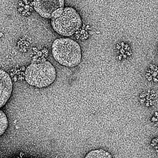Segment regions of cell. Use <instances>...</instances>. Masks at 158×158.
Masks as SVG:
<instances>
[{"instance_id":"obj_4","label":"cell","mask_w":158,"mask_h":158,"mask_svg":"<svg viewBox=\"0 0 158 158\" xmlns=\"http://www.w3.org/2000/svg\"><path fill=\"white\" fill-rule=\"evenodd\" d=\"M33 5L41 16L52 19L60 15L64 8L65 0H33Z\"/></svg>"},{"instance_id":"obj_3","label":"cell","mask_w":158,"mask_h":158,"mask_svg":"<svg viewBox=\"0 0 158 158\" xmlns=\"http://www.w3.org/2000/svg\"><path fill=\"white\" fill-rule=\"evenodd\" d=\"M51 26L58 34L63 37L73 36L82 25L79 14L73 7H65L58 17L52 18Z\"/></svg>"},{"instance_id":"obj_7","label":"cell","mask_w":158,"mask_h":158,"mask_svg":"<svg viewBox=\"0 0 158 158\" xmlns=\"http://www.w3.org/2000/svg\"><path fill=\"white\" fill-rule=\"evenodd\" d=\"M8 122L5 113L0 110V136L2 135L7 129Z\"/></svg>"},{"instance_id":"obj_2","label":"cell","mask_w":158,"mask_h":158,"mask_svg":"<svg viewBox=\"0 0 158 158\" xmlns=\"http://www.w3.org/2000/svg\"><path fill=\"white\" fill-rule=\"evenodd\" d=\"M57 71L52 63L46 60L35 62L28 66L25 72V79L32 86L44 88L55 81Z\"/></svg>"},{"instance_id":"obj_5","label":"cell","mask_w":158,"mask_h":158,"mask_svg":"<svg viewBox=\"0 0 158 158\" xmlns=\"http://www.w3.org/2000/svg\"><path fill=\"white\" fill-rule=\"evenodd\" d=\"M13 91V83L9 74L0 69V108L9 100Z\"/></svg>"},{"instance_id":"obj_6","label":"cell","mask_w":158,"mask_h":158,"mask_svg":"<svg viewBox=\"0 0 158 158\" xmlns=\"http://www.w3.org/2000/svg\"><path fill=\"white\" fill-rule=\"evenodd\" d=\"M84 158H113L111 154L103 149H96L90 151Z\"/></svg>"},{"instance_id":"obj_1","label":"cell","mask_w":158,"mask_h":158,"mask_svg":"<svg viewBox=\"0 0 158 158\" xmlns=\"http://www.w3.org/2000/svg\"><path fill=\"white\" fill-rule=\"evenodd\" d=\"M52 53L55 61L66 67H76L81 62L82 54L80 45L70 38L55 40L52 44Z\"/></svg>"}]
</instances>
